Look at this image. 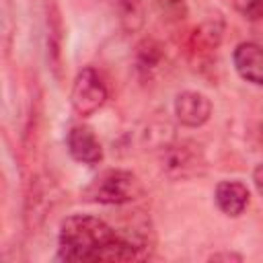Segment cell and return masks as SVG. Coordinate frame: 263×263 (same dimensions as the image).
Segmentation results:
<instances>
[{
  "mask_svg": "<svg viewBox=\"0 0 263 263\" xmlns=\"http://www.w3.org/2000/svg\"><path fill=\"white\" fill-rule=\"evenodd\" d=\"M234 70L255 86H263V47L253 41H242L232 51Z\"/></svg>",
  "mask_w": 263,
  "mask_h": 263,
  "instance_id": "cell-7",
  "label": "cell"
},
{
  "mask_svg": "<svg viewBox=\"0 0 263 263\" xmlns=\"http://www.w3.org/2000/svg\"><path fill=\"white\" fill-rule=\"evenodd\" d=\"M160 6H162V10L166 12V14H173V16H181V12H183V4H185V0H156Z\"/></svg>",
  "mask_w": 263,
  "mask_h": 263,
  "instance_id": "cell-13",
  "label": "cell"
},
{
  "mask_svg": "<svg viewBox=\"0 0 263 263\" xmlns=\"http://www.w3.org/2000/svg\"><path fill=\"white\" fill-rule=\"evenodd\" d=\"M222 33H224V21L214 16V18H205L201 25H197L191 33L189 45L193 51L197 53H208L218 49L220 41H222Z\"/></svg>",
  "mask_w": 263,
  "mask_h": 263,
  "instance_id": "cell-9",
  "label": "cell"
},
{
  "mask_svg": "<svg viewBox=\"0 0 263 263\" xmlns=\"http://www.w3.org/2000/svg\"><path fill=\"white\" fill-rule=\"evenodd\" d=\"M119 25L125 33H138L146 21V8L142 0H115Z\"/></svg>",
  "mask_w": 263,
  "mask_h": 263,
  "instance_id": "cell-11",
  "label": "cell"
},
{
  "mask_svg": "<svg viewBox=\"0 0 263 263\" xmlns=\"http://www.w3.org/2000/svg\"><path fill=\"white\" fill-rule=\"evenodd\" d=\"M208 259L210 261H242V255L234 251H220V253H212Z\"/></svg>",
  "mask_w": 263,
  "mask_h": 263,
  "instance_id": "cell-14",
  "label": "cell"
},
{
  "mask_svg": "<svg viewBox=\"0 0 263 263\" xmlns=\"http://www.w3.org/2000/svg\"><path fill=\"white\" fill-rule=\"evenodd\" d=\"M105 101H107V86L103 78L97 74V70L82 68L76 74L70 90V105L74 113L80 117H90L105 105Z\"/></svg>",
  "mask_w": 263,
  "mask_h": 263,
  "instance_id": "cell-4",
  "label": "cell"
},
{
  "mask_svg": "<svg viewBox=\"0 0 263 263\" xmlns=\"http://www.w3.org/2000/svg\"><path fill=\"white\" fill-rule=\"evenodd\" d=\"M253 183H255L257 191L263 195V164H259V166L253 171Z\"/></svg>",
  "mask_w": 263,
  "mask_h": 263,
  "instance_id": "cell-15",
  "label": "cell"
},
{
  "mask_svg": "<svg viewBox=\"0 0 263 263\" xmlns=\"http://www.w3.org/2000/svg\"><path fill=\"white\" fill-rule=\"evenodd\" d=\"M164 58V49L160 45V41H156L154 37H144L134 51V62H136V70L140 74H152Z\"/></svg>",
  "mask_w": 263,
  "mask_h": 263,
  "instance_id": "cell-10",
  "label": "cell"
},
{
  "mask_svg": "<svg viewBox=\"0 0 263 263\" xmlns=\"http://www.w3.org/2000/svg\"><path fill=\"white\" fill-rule=\"evenodd\" d=\"M234 10L240 12L249 21H261L263 18V0H230Z\"/></svg>",
  "mask_w": 263,
  "mask_h": 263,
  "instance_id": "cell-12",
  "label": "cell"
},
{
  "mask_svg": "<svg viewBox=\"0 0 263 263\" xmlns=\"http://www.w3.org/2000/svg\"><path fill=\"white\" fill-rule=\"evenodd\" d=\"M70 156L82 164H99L103 160V146L88 125H72L66 138Z\"/></svg>",
  "mask_w": 263,
  "mask_h": 263,
  "instance_id": "cell-6",
  "label": "cell"
},
{
  "mask_svg": "<svg viewBox=\"0 0 263 263\" xmlns=\"http://www.w3.org/2000/svg\"><path fill=\"white\" fill-rule=\"evenodd\" d=\"M160 171L173 181H185L203 175L205 158L195 142H168L160 148Z\"/></svg>",
  "mask_w": 263,
  "mask_h": 263,
  "instance_id": "cell-3",
  "label": "cell"
},
{
  "mask_svg": "<svg viewBox=\"0 0 263 263\" xmlns=\"http://www.w3.org/2000/svg\"><path fill=\"white\" fill-rule=\"evenodd\" d=\"M58 245V259L72 263L134 261L148 255L105 220L88 214H72L64 218L60 224Z\"/></svg>",
  "mask_w": 263,
  "mask_h": 263,
  "instance_id": "cell-1",
  "label": "cell"
},
{
  "mask_svg": "<svg viewBox=\"0 0 263 263\" xmlns=\"http://www.w3.org/2000/svg\"><path fill=\"white\" fill-rule=\"evenodd\" d=\"M249 197H251L249 187L242 181H236V179L220 181L214 189V201H216L218 210L224 216H230V218H236L247 210Z\"/></svg>",
  "mask_w": 263,
  "mask_h": 263,
  "instance_id": "cell-8",
  "label": "cell"
},
{
  "mask_svg": "<svg viewBox=\"0 0 263 263\" xmlns=\"http://www.w3.org/2000/svg\"><path fill=\"white\" fill-rule=\"evenodd\" d=\"M142 193H144V187L132 171L109 168L86 185V189L82 191V197L86 201L101 203V205H125L136 201Z\"/></svg>",
  "mask_w": 263,
  "mask_h": 263,
  "instance_id": "cell-2",
  "label": "cell"
},
{
  "mask_svg": "<svg viewBox=\"0 0 263 263\" xmlns=\"http://www.w3.org/2000/svg\"><path fill=\"white\" fill-rule=\"evenodd\" d=\"M175 117L185 127H201L212 117V101L197 90H183L175 99Z\"/></svg>",
  "mask_w": 263,
  "mask_h": 263,
  "instance_id": "cell-5",
  "label": "cell"
}]
</instances>
